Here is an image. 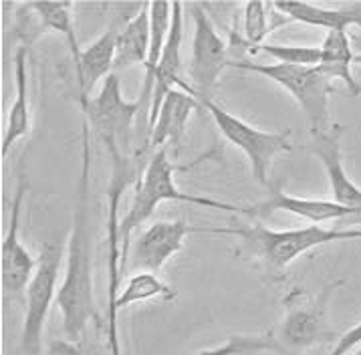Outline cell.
Wrapping results in <instances>:
<instances>
[{"label": "cell", "instance_id": "obj_1", "mask_svg": "<svg viewBox=\"0 0 361 355\" xmlns=\"http://www.w3.org/2000/svg\"><path fill=\"white\" fill-rule=\"evenodd\" d=\"M81 176L79 196L73 214L71 232L65 251V279L59 287L57 305L67 339H85L87 327H102V317L93 295V234L89 214L91 192V128L83 119L81 128Z\"/></svg>", "mask_w": 361, "mask_h": 355}, {"label": "cell", "instance_id": "obj_2", "mask_svg": "<svg viewBox=\"0 0 361 355\" xmlns=\"http://www.w3.org/2000/svg\"><path fill=\"white\" fill-rule=\"evenodd\" d=\"M218 150L208 152L198 160H194L192 164L178 166L176 162L170 160L168 148H161L158 152H154L149 160L145 162L144 174H140V180L135 182L133 190V198H131L128 214L121 218V227H119V239H121V275L126 269V258L130 253V244L133 241V232L144 224L145 220L156 212L161 202H186L194 206H202V208H212V210H226V212L245 214V206H234L222 200L208 198L200 194H184L178 186H176V172H188L194 166H198L204 160H212L216 157Z\"/></svg>", "mask_w": 361, "mask_h": 355}, {"label": "cell", "instance_id": "obj_3", "mask_svg": "<svg viewBox=\"0 0 361 355\" xmlns=\"http://www.w3.org/2000/svg\"><path fill=\"white\" fill-rule=\"evenodd\" d=\"M194 232L200 234H231L236 239H243L246 246L255 255L267 263V267L273 270H283L289 267L299 256L329 244L341 241H361V228H329L321 224L290 228V230H273L255 222L250 227L232 228H194Z\"/></svg>", "mask_w": 361, "mask_h": 355}, {"label": "cell", "instance_id": "obj_4", "mask_svg": "<svg viewBox=\"0 0 361 355\" xmlns=\"http://www.w3.org/2000/svg\"><path fill=\"white\" fill-rule=\"evenodd\" d=\"M341 281L327 284L317 295H307L301 289H293L285 297V315L276 323L269 335L275 345V354L299 355L321 345V343H337V335L333 331L327 309L329 299L339 289Z\"/></svg>", "mask_w": 361, "mask_h": 355}, {"label": "cell", "instance_id": "obj_5", "mask_svg": "<svg viewBox=\"0 0 361 355\" xmlns=\"http://www.w3.org/2000/svg\"><path fill=\"white\" fill-rule=\"evenodd\" d=\"M232 69L257 73L276 85H281L307 115L311 133L323 131L331 126L329 121V97L335 87L327 75L319 71V67H301V65H283V63H255L248 59L231 61Z\"/></svg>", "mask_w": 361, "mask_h": 355}, {"label": "cell", "instance_id": "obj_6", "mask_svg": "<svg viewBox=\"0 0 361 355\" xmlns=\"http://www.w3.org/2000/svg\"><path fill=\"white\" fill-rule=\"evenodd\" d=\"M67 244L47 242L37 258V269L25 291V321L20 329L18 355H43V337L49 311L59 295V272Z\"/></svg>", "mask_w": 361, "mask_h": 355}, {"label": "cell", "instance_id": "obj_7", "mask_svg": "<svg viewBox=\"0 0 361 355\" xmlns=\"http://www.w3.org/2000/svg\"><path fill=\"white\" fill-rule=\"evenodd\" d=\"M204 112H208L214 119L218 131L224 136V140L238 148L246 160L250 162V172L257 178V182L269 186V174L273 168V162L279 156L290 154L289 131H264L246 124L245 119L232 115L224 107H220L214 100L204 101Z\"/></svg>", "mask_w": 361, "mask_h": 355}, {"label": "cell", "instance_id": "obj_8", "mask_svg": "<svg viewBox=\"0 0 361 355\" xmlns=\"http://www.w3.org/2000/svg\"><path fill=\"white\" fill-rule=\"evenodd\" d=\"M142 101H128L121 93V83L111 73L81 112L91 131L102 140L111 156H126L135 117L142 114Z\"/></svg>", "mask_w": 361, "mask_h": 355}, {"label": "cell", "instance_id": "obj_9", "mask_svg": "<svg viewBox=\"0 0 361 355\" xmlns=\"http://www.w3.org/2000/svg\"><path fill=\"white\" fill-rule=\"evenodd\" d=\"M190 15H192L194 32H192V55H190L186 77L196 93V100L204 103L212 100V91L216 89L224 69L231 65V51H228V43L218 35L204 4L192 2Z\"/></svg>", "mask_w": 361, "mask_h": 355}, {"label": "cell", "instance_id": "obj_10", "mask_svg": "<svg viewBox=\"0 0 361 355\" xmlns=\"http://www.w3.org/2000/svg\"><path fill=\"white\" fill-rule=\"evenodd\" d=\"M29 192L25 174L18 176L13 202H11V218L8 228L0 244V284L2 295L6 299L18 301L25 297V291L29 287L30 279L37 269V258L30 255L29 248L23 244L20 239V216H23V204Z\"/></svg>", "mask_w": 361, "mask_h": 355}, {"label": "cell", "instance_id": "obj_11", "mask_svg": "<svg viewBox=\"0 0 361 355\" xmlns=\"http://www.w3.org/2000/svg\"><path fill=\"white\" fill-rule=\"evenodd\" d=\"M144 2H135V4H123L121 15H116L114 23L109 25V29L103 32L102 37L91 43L87 49H83L79 63L75 65L77 69V85H79V107L81 112L87 107L89 100L93 97V89L99 81H105L116 65V51H117V37L119 30L123 29L130 23L133 16L142 11Z\"/></svg>", "mask_w": 361, "mask_h": 355}, {"label": "cell", "instance_id": "obj_12", "mask_svg": "<svg viewBox=\"0 0 361 355\" xmlns=\"http://www.w3.org/2000/svg\"><path fill=\"white\" fill-rule=\"evenodd\" d=\"M194 232L184 220H158L144 232L133 236L130 253L126 258V267L130 265L135 272H154L166 267V263L178 255L184 246L186 236ZM126 270V269H123Z\"/></svg>", "mask_w": 361, "mask_h": 355}, {"label": "cell", "instance_id": "obj_13", "mask_svg": "<svg viewBox=\"0 0 361 355\" xmlns=\"http://www.w3.org/2000/svg\"><path fill=\"white\" fill-rule=\"evenodd\" d=\"M182 41H184V4L173 2L172 13V27H170V37L164 49V55L159 59L158 73H156V87L152 95V107L147 115V133L154 128L158 119L161 103L168 97V93L173 89H180L196 97L194 89L190 85L188 77L184 75V65H182Z\"/></svg>", "mask_w": 361, "mask_h": 355}, {"label": "cell", "instance_id": "obj_14", "mask_svg": "<svg viewBox=\"0 0 361 355\" xmlns=\"http://www.w3.org/2000/svg\"><path fill=\"white\" fill-rule=\"evenodd\" d=\"M269 198L262 200L255 206H245L246 216H260V214L271 212H289L309 220L311 224H325L333 220H343L349 216L361 214L355 208H349L343 204H337L335 200L321 198H301V196H290L279 184H269Z\"/></svg>", "mask_w": 361, "mask_h": 355}, {"label": "cell", "instance_id": "obj_15", "mask_svg": "<svg viewBox=\"0 0 361 355\" xmlns=\"http://www.w3.org/2000/svg\"><path fill=\"white\" fill-rule=\"evenodd\" d=\"M341 133H343V128L339 124H331L323 131L311 133V138H313L311 148L327 172L333 200L337 204H343V206L355 208L361 212V188L349 178L345 166H343Z\"/></svg>", "mask_w": 361, "mask_h": 355}, {"label": "cell", "instance_id": "obj_16", "mask_svg": "<svg viewBox=\"0 0 361 355\" xmlns=\"http://www.w3.org/2000/svg\"><path fill=\"white\" fill-rule=\"evenodd\" d=\"M13 77H15V100L6 115V124L2 129L0 142V156L6 160L18 140L27 138L32 128V114H30L29 93V47H16L13 55Z\"/></svg>", "mask_w": 361, "mask_h": 355}, {"label": "cell", "instance_id": "obj_17", "mask_svg": "<svg viewBox=\"0 0 361 355\" xmlns=\"http://www.w3.org/2000/svg\"><path fill=\"white\" fill-rule=\"evenodd\" d=\"M194 112H204V105L200 101L180 89L170 91L168 97L161 103V109H159L154 128L149 129L147 148L152 150V154L161 148L170 150L172 145H178L182 136L186 133L190 115Z\"/></svg>", "mask_w": 361, "mask_h": 355}, {"label": "cell", "instance_id": "obj_18", "mask_svg": "<svg viewBox=\"0 0 361 355\" xmlns=\"http://www.w3.org/2000/svg\"><path fill=\"white\" fill-rule=\"evenodd\" d=\"M275 8L289 23H303L309 27L329 30H347L349 27L361 29V2H349L337 8L319 6L311 2H295V0H279L273 2Z\"/></svg>", "mask_w": 361, "mask_h": 355}, {"label": "cell", "instance_id": "obj_19", "mask_svg": "<svg viewBox=\"0 0 361 355\" xmlns=\"http://www.w3.org/2000/svg\"><path fill=\"white\" fill-rule=\"evenodd\" d=\"M321 59H319V71L327 75L331 81H341L347 91L353 97L361 95V83L351 71V65L355 63L353 44L347 30H329L325 32L323 43L319 44Z\"/></svg>", "mask_w": 361, "mask_h": 355}, {"label": "cell", "instance_id": "obj_20", "mask_svg": "<svg viewBox=\"0 0 361 355\" xmlns=\"http://www.w3.org/2000/svg\"><path fill=\"white\" fill-rule=\"evenodd\" d=\"M172 2H149V23H152V39H149V51H147V61L144 65V83L142 91L137 95V100L142 101V107H152V95H154V87H156V73H158L159 59L164 55V49L170 37V27H172Z\"/></svg>", "mask_w": 361, "mask_h": 355}, {"label": "cell", "instance_id": "obj_21", "mask_svg": "<svg viewBox=\"0 0 361 355\" xmlns=\"http://www.w3.org/2000/svg\"><path fill=\"white\" fill-rule=\"evenodd\" d=\"M149 39H152L149 2H144L142 11L119 30L114 69H128L133 65L144 67L149 51Z\"/></svg>", "mask_w": 361, "mask_h": 355}, {"label": "cell", "instance_id": "obj_22", "mask_svg": "<svg viewBox=\"0 0 361 355\" xmlns=\"http://www.w3.org/2000/svg\"><path fill=\"white\" fill-rule=\"evenodd\" d=\"M30 13L35 15L41 32L53 30L59 32L67 39L69 51H71L73 65L79 63L81 59V47H79V39H77V29H75V16H73V8L75 4L69 0H61V2H51V0H37V2H27Z\"/></svg>", "mask_w": 361, "mask_h": 355}, {"label": "cell", "instance_id": "obj_23", "mask_svg": "<svg viewBox=\"0 0 361 355\" xmlns=\"http://www.w3.org/2000/svg\"><path fill=\"white\" fill-rule=\"evenodd\" d=\"M257 53L269 55L283 65H301V67H317L319 59H321L319 47H297V44L264 43L252 49L248 55H257Z\"/></svg>", "mask_w": 361, "mask_h": 355}, {"label": "cell", "instance_id": "obj_24", "mask_svg": "<svg viewBox=\"0 0 361 355\" xmlns=\"http://www.w3.org/2000/svg\"><path fill=\"white\" fill-rule=\"evenodd\" d=\"M43 355H99V351L87 339H51Z\"/></svg>", "mask_w": 361, "mask_h": 355}, {"label": "cell", "instance_id": "obj_25", "mask_svg": "<svg viewBox=\"0 0 361 355\" xmlns=\"http://www.w3.org/2000/svg\"><path fill=\"white\" fill-rule=\"evenodd\" d=\"M357 345H361V323L351 327L343 335H339V339L335 343L333 351L329 355H347L351 354Z\"/></svg>", "mask_w": 361, "mask_h": 355}, {"label": "cell", "instance_id": "obj_26", "mask_svg": "<svg viewBox=\"0 0 361 355\" xmlns=\"http://www.w3.org/2000/svg\"><path fill=\"white\" fill-rule=\"evenodd\" d=\"M353 41H355V43H357V47L361 49V37H355ZM355 63H360V65H361V53H360V55H355Z\"/></svg>", "mask_w": 361, "mask_h": 355}, {"label": "cell", "instance_id": "obj_27", "mask_svg": "<svg viewBox=\"0 0 361 355\" xmlns=\"http://www.w3.org/2000/svg\"><path fill=\"white\" fill-rule=\"evenodd\" d=\"M347 355H361V345H357V347H355V349H353L351 354H347Z\"/></svg>", "mask_w": 361, "mask_h": 355}]
</instances>
